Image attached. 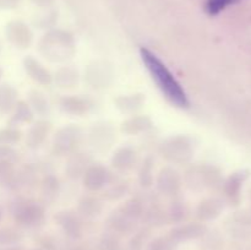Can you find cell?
Returning a JSON list of instances; mask_svg holds the SVG:
<instances>
[{
	"label": "cell",
	"mask_w": 251,
	"mask_h": 250,
	"mask_svg": "<svg viewBox=\"0 0 251 250\" xmlns=\"http://www.w3.org/2000/svg\"><path fill=\"white\" fill-rule=\"evenodd\" d=\"M141 58L144 60V64L146 65L147 70L151 74L152 78L156 81L163 95L176 107H189L186 93L184 92L178 81L172 75L171 71L166 68V65L149 49H141Z\"/></svg>",
	"instance_id": "obj_1"
},
{
	"label": "cell",
	"mask_w": 251,
	"mask_h": 250,
	"mask_svg": "<svg viewBox=\"0 0 251 250\" xmlns=\"http://www.w3.org/2000/svg\"><path fill=\"white\" fill-rule=\"evenodd\" d=\"M26 70L31 74L32 77L41 83H49L50 82V75L48 71L44 70L36 60L33 59H27L26 60Z\"/></svg>",
	"instance_id": "obj_2"
},
{
	"label": "cell",
	"mask_w": 251,
	"mask_h": 250,
	"mask_svg": "<svg viewBox=\"0 0 251 250\" xmlns=\"http://www.w3.org/2000/svg\"><path fill=\"white\" fill-rule=\"evenodd\" d=\"M239 0H207L206 10H207V12L210 15H217L227 6L235 4Z\"/></svg>",
	"instance_id": "obj_3"
}]
</instances>
